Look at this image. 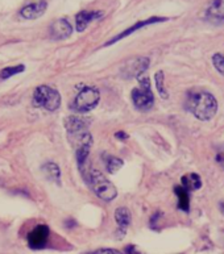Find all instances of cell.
Masks as SVG:
<instances>
[{
    "mask_svg": "<svg viewBox=\"0 0 224 254\" xmlns=\"http://www.w3.org/2000/svg\"><path fill=\"white\" fill-rule=\"evenodd\" d=\"M186 108L201 122H209L217 115L218 102L213 94L205 90H191L187 92Z\"/></svg>",
    "mask_w": 224,
    "mask_h": 254,
    "instance_id": "cell-1",
    "label": "cell"
},
{
    "mask_svg": "<svg viewBox=\"0 0 224 254\" xmlns=\"http://www.w3.org/2000/svg\"><path fill=\"white\" fill-rule=\"evenodd\" d=\"M90 185L92 187V191L96 193V196L100 197L102 200L111 201L118 196V190L114 186V183L110 182L99 170H91Z\"/></svg>",
    "mask_w": 224,
    "mask_h": 254,
    "instance_id": "cell-2",
    "label": "cell"
},
{
    "mask_svg": "<svg viewBox=\"0 0 224 254\" xmlns=\"http://www.w3.org/2000/svg\"><path fill=\"white\" fill-rule=\"evenodd\" d=\"M33 106L48 111H56L61 106V95L49 86H38L33 94Z\"/></svg>",
    "mask_w": 224,
    "mask_h": 254,
    "instance_id": "cell-3",
    "label": "cell"
},
{
    "mask_svg": "<svg viewBox=\"0 0 224 254\" xmlns=\"http://www.w3.org/2000/svg\"><path fill=\"white\" fill-rule=\"evenodd\" d=\"M132 102L137 110L140 111H148L152 108L154 104V95L150 88L149 78H140L139 87L133 88Z\"/></svg>",
    "mask_w": 224,
    "mask_h": 254,
    "instance_id": "cell-4",
    "label": "cell"
},
{
    "mask_svg": "<svg viewBox=\"0 0 224 254\" xmlns=\"http://www.w3.org/2000/svg\"><path fill=\"white\" fill-rule=\"evenodd\" d=\"M100 94L95 87H83L79 94L75 96L72 104V108L76 112H87L98 106Z\"/></svg>",
    "mask_w": 224,
    "mask_h": 254,
    "instance_id": "cell-5",
    "label": "cell"
},
{
    "mask_svg": "<svg viewBox=\"0 0 224 254\" xmlns=\"http://www.w3.org/2000/svg\"><path fill=\"white\" fill-rule=\"evenodd\" d=\"M149 64H150V61H149L148 57L131 58L129 61L123 64L120 72L124 78H128V79L129 78H137L149 67Z\"/></svg>",
    "mask_w": 224,
    "mask_h": 254,
    "instance_id": "cell-6",
    "label": "cell"
},
{
    "mask_svg": "<svg viewBox=\"0 0 224 254\" xmlns=\"http://www.w3.org/2000/svg\"><path fill=\"white\" fill-rule=\"evenodd\" d=\"M49 235L50 231L48 225H44V224L37 225L28 235V244H29V247L32 249H42L46 245V243H48Z\"/></svg>",
    "mask_w": 224,
    "mask_h": 254,
    "instance_id": "cell-7",
    "label": "cell"
},
{
    "mask_svg": "<svg viewBox=\"0 0 224 254\" xmlns=\"http://www.w3.org/2000/svg\"><path fill=\"white\" fill-rule=\"evenodd\" d=\"M205 17L214 25L224 24V0H213L206 9Z\"/></svg>",
    "mask_w": 224,
    "mask_h": 254,
    "instance_id": "cell-8",
    "label": "cell"
},
{
    "mask_svg": "<svg viewBox=\"0 0 224 254\" xmlns=\"http://www.w3.org/2000/svg\"><path fill=\"white\" fill-rule=\"evenodd\" d=\"M166 20H167L166 17H150V19L144 20V21H139V23H136L131 28L126 29V31L122 32L120 34L115 36L112 40H110L108 42H106V46H110V45H112V44H115V42H118V41H120V40H123V38L128 37V36H131V34L135 33L136 31L141 29V28L147 27V25H152V24H156V23H162V21H166Z\"/></svg>",
    "mask_w": 224,
    "mask_h": 254,
    "instance_id": "cell-9",
    "label": "cell"
},
{
    "mask_svg": "<svg viewBox=\"0 0 224 254\" xmlns=\"http://www.w3.org/2000/svg\"><path fill=\"white\" fill-rule=\"evenodd\" d=\"M73 33L72 25L69 24L68 20L58 19L49 27V34L50 37L54 40H65V38L70 37V34Z\"/></svg>",
    "mask_w": 224,
    "mask_h": 254,
    "instance_id": "cell-10",
    "label": "cell"
},
{
    "mask_svg": "<svg viewBox=\"0 0 224 254\" xmlns=\"http://www.w3.org/2000/svg\"><path fill=\"white\" fill-rule=\"evenodd\" d=\"M90 126V120L80 116H69L65 120V128L68 130L69 136H74L78 133L86 132Z\"/></svg>",
    "mask_w": 224,
    "mask_h": 254,
    "instance_id": "cell-11",
    "label": "cell"
},
{
    "mask_svg": "<svg viewBox=\"0 0 224 254\" xmlns=\"http://www.w3.org/2000/svg\"><path fill=\"white\" fill-rule=\"evenodd\" d=\"M46 8H48V3H46V1H44V0H40V1L28 4V5H25V7L21 8L20 15L23 16L24 19H27V20L38 19V17H41V16L45 13Z\"/></svg>",
    "mask_w": 224,
    "mask_h": 254,
    "instance_id": "cell-12",
    "label": "cell"
},
{
    "mask_svg": "<svg viewBox=\"0 0 224 254\" xmlns=\"http://www.w3.org/2000/svg\"><path fill=\"white\" fill-rule=\"evenodd\" d=\"M103 16V12L98 11H82L79 12L75 17V27L78 32H83L88 27L91 21L99 20Z\"/></svg>",
    "mask_w": 224,
    "mask_h": 254,
    "instance_id": "cell-13",
    "label": "cell"
},
{
    "mask_svg": "<svg viewBox=\"0 0 224 254\" xmlns=\"http://www.w3.org/2000/svg\"><path fill=\"white\" fill-rule=\"evenodd\" d=\"M115 220H116L119 228H120V232H123V235H124L127 227H128L129 224H131V221H132V216H131L129 209H127L126 207H122V208L116 209V211H115Z\"/></svg>",
    "mask_w": 224,
    "mask_h": 254,
    "instance_id": "cell-14",
    "label": "cell"
},
{
    "mask_svg": "<svg viewBox=\"0 0 224 254\" xmlns=\"http://www.w3.org/2000/svg\"><path fill=\"white\" fill-rule=\"evenodd\" d=\"M42 171H44V174L46 175V178L49 179L50 182H54L57 183V185H60V182H61V170H60V167H58L57 163H45V165L42 166Z\"/></svg>",
    "mask_w": 224,
    "mask_h": 254,
    "instance_id": "cell-15",
    "label": "cell"
},
{
    "mask_svg": "<svg viewBox=\"0 0 224 254\" xmlns=\"http://www.w3.org/2000/svg\"><path fill=\"white\" fill-rule=\"evenodd\" d=\"M182 187H185L187 191L199 190L202 187V179L198 174H186L182 177Z\"/></svg>",
    "mask_w": 224,
    "mask_h": 254,
    "instance_id": "cell-16",
    "label": "cell"
},
{
    "mask_svg": "<svg viewBox=\"0 0 224 254\" xmlns=\"http://www.w3.org/2000/svg\"><path fill=\"white\" fill-rule=\"evenodd\" d=\"M175 195L178 196V208L187 212L190 208V197H189V191L182 186H178L174 189Z\"/></svg>",
    "mask_w": 224,
    "mask_h": 254,
    "instance_id": "cell-17",
    "label": "cell"
},
{
    "mask_svg": "<svg viewBox=\"0 0 224 254\" xmlns=\"http://www.w3.org/2000/svg\"><path fill=\"white\" fill-rule=\"evenodd\" d=\"M103 158H104L107 171L110 174H115L116 171H119L123 167V161L120 158H116L114 156H106V154H103Z\"/></svg>",
    "mask_w": 224,
    "mask_h": 254,
    "instance_id": "cell-18",
    "label": "cell"
},
{
    "mask_svg": "<svg viewBox=\"0 0 224 254\" xmlns=\"http://www.w3.org/2000/svg\"><path fill=\"white\" fill-rule=\"evenodd\" d=\"M25 70L24 64H17V66H8V67L3 68L0 71V79H8L13 75H17L20 72H23Z\"/></svg>",
    "mask_w": 224,
    "mask_h": 254,
    "instance_id": "cell-19",
    "label": "cell"
},
{
    "mask_svg": "<svg viewBox=\"0 0 224 254\" xmlns=\"http://www.w3.org/2000/svg\"><path fill=\"white\" fill-rule=\"evenodd\" d=\"M154 79H156L157 91L160 92V95L162 96L163 99H167V92H166V90H165V86H163V80H165L163 72L162 71L156 72V76H154Z\"/></svg>",
    "mask_w": 224,
    "mask_h": 254,
    "instance_id": "cell-20",
    "label": "cell"
},
{
    "mask_svg": "<svg viewBox=\"0 0 224 254\" xmlns=\"http://www.w3.org/2000/svg\"><path fill=\"white\" fill-rule=\"evenodd\" d=\"M213 64L218 71L221 72L222 75H224V56H222V54H215L213 57Z\"/></svg>",
    "mask_w": 224,
    "mask_h": 254,
    "instance_id": "cell-21",
    "label": "cell"
},
{
    "mask_svg": "<svg viewBox=\"0 0 224 254\" xmlns=\"http://www.w3.org/2000/svg\"><path fill=\"white\" fill-rule=\"evenodd\" d=\"M215 159H217V162L224 169V146H222V148L218 150Z\"/></svg>",
    "mask_w": 224,
    "mask_h": 254,
    "instance_id": "cell-22",
    "label": "cell"
},
{
    "mask_svg": "<svg viewBox=\"0 0 224 254\" xmlns=\"http://www.w3.org/2000/svg\"><path fill=\"white\" fill-rule=\"evenodd\" d=\"M94 254H122L120 252L115 251V249H99Z\"/></svg>",
    "mask_w": 224,
    "mask_h": 254,
    "instance_id": "cell-23",
    "label": "cell"
},
{
    "mask_svg": "<svg viewBox=\"0 0 224 254\" xmlns=\"http://www.w3.org/2000/svg\"><path fill=\"white\" fill-rule=\"evenodd\" d=\"M126 253L127 254H143L136 247H135V245H129V247H127Z\"/></svg>",
    "mask_w": 224,
    "mask_h": 254,
    "instance_id": "cell-24",
    "label": "cell"
},
{
    "mask_svg": "<svg viewBox=\"0 0 224 254\" xmlns=\"http://www.w3.org/2000/svg\"><path fill=\"white\" fill-rule=\"evenodd\" d=\"M115 137H116V138H119V140H122V141L128 140V134H127V133H124V132L115 133Z\"/></svg>",
    "mask_w": 224,
    "mask_h": 254,
    "instance_id": "cell-25",
    "label": "cell"
},
{
    "mask_svg": "<svg viewBox=\"0 0 224 254\" xmlns=\"http://www.w3.org/2000/svg\"><path fill=\"white\" fill-rule=\"evenodd\" d=\"M222 211H223V213H224V203L222 204Z\"/></svg>",
    "mask_w": 224,
    "mask_h": 254,
    "instance_id": "cell-26",
    "label": "cell"
}]
</instances>
